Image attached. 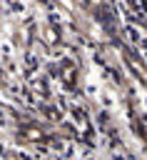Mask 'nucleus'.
Returning a JSON list of instances; mask_svg holds the SVG:
<instances>
[{
	"label": "nucleus",
	"mask_w": 147,
	"mask_h": 160,
	"mask_svg": "<svg viewBox=\"0 0 147 160\" xmlns=\"http://www.w3.org/2000/svg\"><path fill=\"white\" fill-rule=\"evenodd\" d=\"M122 2H125L127 15L147 32V0H122Z\"/></svg>",
	"instance_id": "f257e3e1"
}]
</instances>
